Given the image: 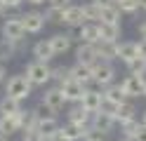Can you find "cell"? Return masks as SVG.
<instances>
[{"label": "cell", "instance_id": "obj_1", "mask_svg": "<svg viewBox=\"0 0 146 141\" xmlns=\"http://www.w3.org/2000/svg\"><path fill=\"white\" fill-rule=\"evenodd\" d=\"M31 89H33V85H31V80L26 78V75H12V78H7V82H5V97H12L17 101L29 99Z\"/></svg>", "mask_w": 146, "mask_h": 141}, {"label": "cell", "instance_id": "obj_2", "mask_svg": "<svg viewBox=\"0 0 146 141\" xmlns=\"http://www.w3.org/2000/svg\"><path fill=\"white\" fill-rule=\"evenodd\" d=\"M92 82L97 85L99 89H106L108 85H113L115 82V68H113V64L97 61L92 66Z\"/></svg>", "mask_w": 146, "mask_h": 141}, {"label": "cell", "instance_id": "obj_3", "mask_svg": "<svg viewBox=\"0 0 146 141\" xmlns=\"http://www.w3.org/2000/svg\"><path fill=\"white\" fill-rule=\"evenodd\" d=\"M26 78L31 80V85L35 87H42V85H47L52 80V66L50 64H42V61H31L26 66Z\"/></svg>", "mask_w": 146, "mask_h": 141}, {"label": "cell", "instance_id": "obj_4", "mask_svg": "<svg viewBox=\"0 0 146 141\" xmlns=\"http://www.w3.org/2000/svg\"><path fill=\"white\" fill-rule=\"evenodd\" d=\"M24 35H26V28H24L21 17H7L3 21V40L24 42Z\"/></svg>", "mask_w": 146, "mask_h": 141}, {"label": "cell", "instance_id": "obj_5", "mask_svg": "<svg viewBox=\"0 0 146 141\" xmlns=\"http://www.w3.org/2000/svg\"><path fill=\"white\" fill-rule=\"evenodd\" d=\"M120 85H123V92H125L127 99L144 97V92H146V73L144 75H127Z\"/></svg>", "mask_w": 146, "mask_h": 141}, {"label": "cell", "instance_id": "obj_6", "mask_svg": "<svg viewBox=\"0 0 146 141\" xmlns=\"http://www.w3.org/2000/svg\"><path fill=\"white\" fill-rule=\"evenodd\" d=\"M50 45H52V52L54 56H61V54H66L71 47H73V40H78V33H73V31H66V33H54L52 38H47Z\"/></svg>", "mask_w": 146, "mask_h": 141}, {"label": "cell", "instance_id": "obj_7", "mask_svg": "<svg viewBox=\"0 0 146 141\" xmlns=\"http://www.w3.org/2000/svg\"><path fill=\"white\" fill-rule=\"evenodd\" d=\"M59 89H61L64 97H66V101H68V103H80L83 94L87 92V85H83V82H78V80L68 78L66 82H61V85H59Z\"/></svg>", "mask_w": 146, "mask_h": 141}, {"label": "cell", "instance_id": "obj_8", "mask_svg": "<svg viewBox=\"0 0 146 141\" xmlns=\"http://www.w3.org/2000/svg\"><path fill=\"white\" fill-rule=\"evenodd\" d=\"M42 103L47 106L54 115H57L59 111H64V106H66V97L61 94V89H59V85H54V87H50V89H45V94H42Z\"/></svg>", "mask_w": 146, "mask_h": 141}, {"label": "cell", "instance_id": "obj_9", "mask_svg": "<svg viewBox=\"0 0 146 141\" xmlns=\"http://www.w3.org/2000/svg\"><path fill=\"white\" fill-rule=\"evenodd\" d=\"M21 21H24V28L26 33H40L45 24H47V19H45V12H38V9H29V12L21 14Z\"/></svg>", "mask_w": 146, "mask_h": 141}, {"label": "cell", "instance_id": "obj_10", "mask_svg": "<svg viewBox=\"0 0 146 141\" xmlns=\"http://www.w3.org/2000/svg\"><path fill=\"white\" fill-rule=\"evenodd\" d=\"M90 24L87 21V17H85V9L80 7V5H71L64 9V26H68V28H80V26H85Z\"/></svg>", "mask_w": 146, "mask_h": 141}, {"label": "cell", "instance_id": "obj_11", "mask_svg": "<svg viewBox=\"0 0 146 141\" xmlns=\"http://www.w3.org/2000/svg\"><path fill=\"white\" fill-rule=\"evenodd\" d=\"M102 103H104V89H87L83 94V99H80V106L90 111L92 115L102 111Z\"/></svg>", "mask_w": 146, "mask_h": 141}, {"label": "cell", "instance_id": "obj_12", "mask_svg": "<svg viewBox=\"0 0 146 141\" xmlns=\"http://www.w3.org/2000/svg\"><path fill=\"white\" fill-rule=\"evenodd\" d=\"M21 129H24V122H21V113H17V115H10V118L0 115V136L10 139L12 134H17V132H21Z\"/></svg>", "mask_w": 146, "mask_h": 141}, {"label": "cell", "instance_id": "obj_13", "mask_svg": "<svg viewBox=\"0 0 146 141\" xmlns=\"http://www.w3.org/2000/svg\"><path fill=\"white\" fill-rule=\"evenodd\" d=\"M68 122H73V125H78V127L87 129V127H92V113L85 111L80 103H76V106L68 111Z\"/></svg>", "mask_w": 146, "mask_h": 141}, {"label": "cell", "instance_id": "obj_14", "mask_svg": "<svg viewBox=\"0 0 146 141\" xmlns=\"http://www.w3.org/2000/svg\"><path fill=\"white\" fill-rule=\"evenodd\" d=\"M137 56H139V42H134V40H123V42H118V59H120L125 66L134 61Z\"/></svg>", "mask_w": 146, "mask_h": 141}, {"label": "cell", "instance_id": "obj_15", "mask_svg": "<svg viewBox=\"0 0 146 141\" xmlns=\"http://www.w3.org/2000/svg\"><path fill=\"white\" fill-rule=\"evenodd\" d=\"M35 129H38L47 141H54V139L59 136V132H61V125H59L57 118H42V120L38 122V127H35Z\"/></svg>", "mask_w": 146, "mask_h": 141}, {"label": "cell", "instance_id": "obj_16", "mask_svg": "<svg viewBox=\"0 0 146 141\" xmlns=\"http://www.w3.org/2000/svg\"><path fill=\"white\" fill-rule=\"evenodd\" d=\"M97 28H99V40H104V42H120V33H123L120 24H104V21H99Z\"/></svg>", "mask_w": 146, "mask_h": 141}, {"label": "cell", "instance_id": "obj_17", "mask_svg": "<svg viewBox=\"0 0 146 141\" xmlns=\"http://www.w3.org/2000/svg\"><path fill=\"white\" fill-rule=\"evenodd\" d=\"M76 61L78 64H85V66H94L99 61L97 47L94 45H78L76 47Z\"/></svg>", "mask_w": 146, "mask_h": 141}, {"label": "cell", "instance_id": "obj_18", "mask_svg": "<svg viewBox=\"0 0 146 141\" xmlns=\"http://www.w3.org/2000/svg\"><path fill=\"white\" fill-rule=\"evenodd\" d=\"M78 42L80 45H97L99 42V28L97 24H85V26H80L78 28Z\"/></svg>", "mask_w": 146, "mask_h": 141}, {"label": "cell", "instance_id": "obj_19", "mask_svg": "<svg viewBox=\"0 0 146 141\" xmlns=\"http://www.w3.org/2000/svg\"><path fill=\"white\" fill-rule=\"evenodd\" d=\"M137 118V106L132 101H125L123 106H118L115 113H113V120H115V125H125V122H130Z\"/></svg>", "mask_w": 146, "mask_h": 141}, {"label": "cell", "instance_id": "obj_20", "mask_svg": "<svg viewBox=\"0 0 146 141\" xmlns=\"http://www.w3.org/2000/svg\"><path fill=\"white\" fill-rule=\"evenodd\" d=\"M97 56H99V61H115L118 59V42H104V40H99L97 45Z\"/></svg>", "mask_w": 146, "mask_h": 141}, {"label": "cell", "instance_id": "obj_21", "mask_svg": "<svg viewBox=\"0 0 146 141\" xmlns=\"http://www.w3.org/2000/svg\"><path fill=\"white\" fill-rule=\"evenodd\" d=\"M104 101H108V103H113V106H123V103L127 101V97H125V92H123V85H118V82H113V85H108V87L104 89Z\"/></svg>", "mask_w": 146, "mask_h": 141}, {"label": "cell", "instance_id": "obj_22", "mask_svg": "<svg viewBox=\"0 0 146 141\" xmlns=\"http://www.w3.org/2000/svg\"><path fill=\"white\" fill-rule=\"evenodd\" d=\"M33 56H35V61H42V64H50L54 59V52H52V45L50 40H38L33 45Z\"/></svg>", "mask_w": 146, "mask_h": 141}, {"label": "cell", "instance_id": "obj_23", "mask_svg": "<svg viewBox=\"0 0 146 141\" xmlns=\"http://www.w3.org/2000/svg\"><path fill=\"white\" fill-rule=\"evenodd\" d=\"M71 78L83 82V85H90L92 82V66H85V64H73L71 66Z\"/></svg>", "mask_w": 146, "mask_h": 141}, {"label": "cell", "instance_id": "obj_24", "mask_svg": "<svg viewBox=\"0 0 146 141\" xmlns=\"http://www.w3.org/2000/svg\"><path fill=\"white\" fill-rule=\"evenodd\" d=\"M83 134H85V129L78 127V125H73V122L61 125V132H59L61 141H83Z\"/></svg>", "mask_w": 146, "mask_h": 141}, {"label": "cell", "instance_id": "obj_25", "mask_svg": "<svg viewBox=\"0 0 146 141\" xmlns=\"http://www.w3.org/2000/svg\"><path fill=\"white\" fill-rule=\"evenodd\" d=\"M21 47H24V42H10V40H3V38H0V61L5 64V61L14 59Z\"/></svg>", "mask_w": 146, "mask_h": 141}, {"label": "cell", "instance_id": "obj_26", "mask_svg": "<svg viewBox=\"0 0 146 141\" xmlns=\"http://www.w3.org/2000/svg\"><path fill=\"white\" fill-rule=\"evenodd\" d=\"M92 125L94 127H99L102 132H106V134H111L113 132V127H115V120H113V115H108V113H94L92 115Z\"/></svg>", "mask_w": 146, "mask_h": 141}, {"label": "cell", "instance_id": "obj_27", "mask_svg": "<svg viewBox=\"0 0 146 141\" xmlns=\"http://www.w3.org/2000/svg\"><path fill=\"white\" fill-rule=\"evenodd\" d=\"M21 101H17L12 97H3L0 99V115H5V118H10V115H17V113H21Z\"/></svg>", "mask_w": 146, "mask_h": 141}, {"label": "cell", "instance_id": "obj_28", "mask_svg": "<svg viewBox=\"0 0 146 141\" xmlns=\"http://www.w3.org/2000/svg\"><path fill=\"white\" fill-rule=\"evenodd\" d=\"M120 9L115 5H108V7H102V21L104 24H120Z\"/></svg>", "mask_w": 146, "mask_h": 141}, {"label": "cell", "instance_id": "obj_29", "mask_svg": "<svg viewBox=\"0 0 146 141\" xmlns=\"http://www.w3.org/2000/svg\"><path fill=\"white\" fill-rule=\"evenodd\" d=\"M115 7L120 9L123 14H137V12L141 9L139 0H115Z\"/></svg>", "mask_w": 146, "mask_h": 141}, {"label": "cell", "instance_id": "obj_30", "mask_svg": "<svg viewBox=\"0 0 146 141\" xmlns=\"http://www.w3.org/2000/svg\"><path fill=\"white\" fill-rule=\"evenodd\" d=\"M83 9H85L87 21H92V24H99V21H102V7H99L97 3H87V5H83Z\"/></svg>", "mask_w": 146, "mask_h": 141}, {"label": "cell", "instance_id": "obj_31", "mask_svg": "<svg viewBox=\"0 0 146 141\" xmlns=\"http://www.w3.org/2000/svg\"><path fill=\"white\" fill-rule=\"evenodd\" d=\"M83 141H108V134L106 132H102L99 127H87L85 129V134H83Z\"/></svg>", "mask_w": 146, "mask_h": 141}, {"label": "cell", "instance_id": "obj_32", "mask_svg": "<svg viewBox=\"0 0 146 141\" xmlns=\"http://www.w3.org/2000/svg\"><path fill=\"white\" fill-rule=\"evenodd\" d=\"M68 78H71V66H54V68H52V80L57 85L66 82Z\"/></svg>", "mask_w": 146, "mask_h": 141}, {"label": "cell", "instance_id": "obj_33", "mask_svg": "<svg viewBox=\"0 0 146 141\" xmlns=\"http://www.w3.org/2000/svg\"><path fill=\"white\" fill-rule=\"evenodd\" d=\"M127 71H130V75H144V73H146V59L137 56L134 61L127 64Z\"/></svg>", "mask_w": 146, "mask_h": 141}, {"label": "cell", "instance_id": "obj_34", "mask_svg": "<svg viewBox=\"0 0 146 141\" xmlns=\"http://www.w3.org/2000/svg\"><path fill=\"white\" fill-rule=\"evenodd\" d=\"M139 125H141V122L139 120H130V122H125V125H120L123 127V136H127V139H134L137 136V129H139Z\"/></svg>", "mask_w": 146, "mask_h": 141}, {"label": "cell", "instance_id": "obj_35", "mask_svg": "<svg viewBox=\"0 0 146 141\" xmlns=\"http://www.w3.org/2000/svg\"><path fill=\"white\" fill-rule=\"evenodd\" d=\"M21 141H47L38 129H26V132H21Z\"/></svg>", "mask_w": 146, "mask_h": 141}, {"label": "cell", "instance_id": "obj_36", "mask_svg": "<svg viewBox=\"0 0 146 141\" xmlns=\"http://www.w3.org/2000/svg\"><path fill=\"white\" fill-rule=\"evenodd\" d=\"M71 5H73V0H47V7H52V9H66Z\"/></svg>", "mask_w": 146, "mask_h": 141}, {"label": "cell", "instance_id": "obj_37", "mask_svg": "<svg viewBox=\"0 0 146 141\" xmlns=\"http://www.w3.org/2000/svg\"><path fill=\"white\" fill-rule=\"evenodd\" d=\"M137 141H146V125H144V122H141V125H139V129H137V136H134Z\"/></svg>", "mask_w": 146, "mask_h": 141}, {"label": "cell", "instance_id": "obj_38", "mask_svg": "<svg viewBox=\"0 0 146 141\" xmlns=\"http://www.w3.org/2000/svg\"><path fill=\"white\" fill-rule=\"evenodd\" d=\"M3 3H5V7H7V9H17V7L24 3V0H3Z\"/></svg>", "mask_w": 146, "mask_h": 141}, {"label": "cell", "instance_id": "obj_39", "mask_svg": "<svg viewBox=\"0 0 146 141\" xmlns=\"http://www.w3.org/2000/svg\"><path fill=\"white\" fill-rule=\"evenodd\" d=\"M139 56H141V59H146V38H141V40H139Z\"/></svg>", "mask_w": 146, "mask_h": 141}, {"label": "cell", "instance_id": "obj_40", "mask_svg": "<svg viewBox=\"0 0 146 141\" xmlns=\"http://www.w3.org/2000/svg\"><path fill=\"white\" fill-rule=\"evenodd\" d=\"M137 31H139V35H141V38H146V21L137 24Z\"/></svg>", "mask_w": 146, "mask_h": 141}, {"label": "cell", "instance_id": "obj_41", "mask_svg": "<svg viewBox=\"0 0 146 141\" xmlns=\"http://www.w3.org/2000/svg\"><path fill=\"white\" fill-rule=\"evenodd\" d=\"M5 75H7V68H5V64H3V61H0V82H3V80H5Z\"/></svg>", "mask_w": 146, "mask_h": 141}, {"label": "cell", "instance_id": "obj_42", "mask_svg": "<svg viewBox=\"0 0 146 141\" xmlns=\"http://www.w3.org/2000/svg\"><path fill=\"white\" fill-rule=\"evenodd\" d=\"M26 3H29V5H35V7H38V5H45L47 0H26Z\"/></svg>", "mask_w": 146, "mask_h": 141}, {"label": "cell", "instance_id": "obj_43", "mask_svg": "<svg viewBox=\"0 0 146 141\" xmlns=\"http://www.w3.org/2000/svg\"><path fill=\"white\" fill-rule=\"evenodd\" d=\"M5 9H7V7H5V3L0 0V14H5Z\"/></svg>", "mask_w": 146, "mask_h": 141}, {"label": "cell", "instance_id": "obj_44", "mask_svg": "<svg viewBox=\"0 0 146 141\" xmlns=\"http://www.w3.org/2000/svg\"><path fill=\"white\" fill-rule=\"evenodd\" d=\"M139 5H141V9H146V0H139Z\"/></svg>", "mask_w": 146, "mask_h": 141}, {"label": "cell", "instance_id": "obj_45", "mask_svg": "<svg viewBox=\"0 0 146 141\" xmlns=\"http://www.w3.org/2000/svg\"><path fill=\"white\" fill-rule=\"evenodd\" d=\"M141 122H144V125H146V111H144V115H141Z\"/></svg>", "mask_w": 146, "mask_h": 141}, {"label": "cell", "instance_id": "obj_46", "mask_svg": "<svg viewBox=\"0 0 146 141\" xmlns=\"http://www.w3.org/2000/svg\"><path fill=\"white\" fill-rule=\"evenodd\" d=\"M120 141H137V139H127V136H123V139H120Z\"/></svg>", "mask_w": 146, "mask_h": 141}, {"label": "cell", "instance_id": "obj_47", "mask_svg": "<svg viewBox=\"0 0 146 141\" xmlns=\"http://www.w3.org/2000/svg\"><path fill=\"white\" fill-rule=\"evenodd\" d=\"M0 141H7V139H5V136H0Z\"/></svg>", "mask_w": 146, "mask_h": 141}, {"label": "cell", "instance_id": "obj_48", "mask_svg": "<svg viewBox=\"0 0 146 141\" xmlns=\"http://www.w3.org/2000/svg\"><path fill=\"white\" fill-rule=\"evenodd\" d=\"M144 97H146V92H144Z\"/></svg>", "mask_w": 146, "mask_h": 141}]
</instances>
